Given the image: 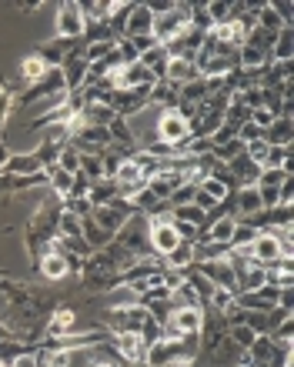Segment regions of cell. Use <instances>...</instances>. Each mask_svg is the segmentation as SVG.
<instances>
[{"instance_id": "11", "label": "cell", "mask_w": 294, "mask_h": 367, "mask_svg": "<svg viewBox=\"0 0 294 367\" xmlns=\"http://www.w3.org/2000/svg\"><path fill=\"white\" fill-rule=\"evenodd\" d=\"M147 107H154V110H174L177 107V87L167 84V80H157V84L151 87Z\"/></svg>"}, {"instance_id": "31", "label": "cell", "mask_w": 294, "mask_h": 367, "mask_svg": "<svg viewBox=\"0 0 294 367\" xmlns=\"http://www.w3.org/2000/svg\"><path fill=\"white\" fill-rule=\"evenodd\" d=\"M234 367H251V364H248V361H244V364H234Z\"/></svg>"}, {"instance_id": "27", "label": "cell", "mask_w": 294, "mask_h": 367, "mask_svg": "<svg viewBox=\"0 0 294 367\" xmlns=\"http://www.w3.org/2000/svg\"><path fill=\"white\" fill-rule=\"evenodd\" d=\"M11 107H14V94H11V87H0V127H4V120H7Z\"/></svg>"}, {"instance_id": "15", "label": "cell", "mask_w": 294, "mask_h": 367, "mask_svg": "<svg viewBox=\"0 0 294 367\" xmlns=\"http://www.w3.org/2000/svg\"><path fill=\"white\" fill-rule=\"evenodd\" d=\"M114 197H117V184L114 181H94L90 184V191H88L90 207H104V204H110Z\"/></svg>"}, {"instance_id": "24", "label": "cell", "mask_w": 294, "mask_h": 367, "mask_svg": "<svg viewBox=\"0 0 294 367\" xmlns=\"http://www.w3.org/2000/svg\"><path fill=\"white\" fill-rule=\"evenodd\" d=\"M254 238H258V230H251V227L238 224V227H234V234H231V240H228V248H251V244H254Z\"/></svg>"}, {"instance_id": "23", "label": "cell", "mask_w": 294, "mask_h": 367, "mask_svg": "<svg viewBox=\"0 0 294 367\" xmlns=\"http://www.w3.org/2000/svg\"><path fill=\"white\" fill-rule=\"evenodd\" d=\"M194 194H197V187H194V184H181V187H177L174 194L167 197V207H171V211H174V207H187L191 201H194Z\"/></svg>"}, {"instance_id": "7", "label": "cell", "mask_w": 294, "mask_h": 367, "mask_svg": "<svg viewBox=\"0 0 294 367\" xmlns=\"http://www.w3.org/2000/svg\"><path fill=\"white\" fill-rule=\"evenodd\" d=\"M151 23H154V14L147 11V4H131L127 23H124V37H147Z\"/></svg>"}, {"instance_id": "10", "label": "cell", "mask_w": 294, "mask_h": 367, "mask_svg": "<svg viewBox=\"0 0 294 367\" xmlns=\"http://www.w3.org/2000/svg\"><path fill=\"white\" fill-rule=\"evenodd\" d=\"M291 141H294V124H291V117L271 120V127L264 130V144H268V147H291Z\"/></svg>"}, {"instance_id": "22", "label": "cell", "mask_w": 294, "mask_h": 367, "mask_svg": "<svg viewBox=\"0 0 294 367\" xmlns=\"http://www.w3.org/2000/svg\"><path fill=\"white\" fill-rule=\"evenodd\" d=\"M261 334H254L251 327H244V324H234V327H228V341H234V344L241 347V351H248L254 341H258Z\"/></svg>"}, {"instance_id": "17", "label": "cell", "mask_w": 294, "mask_h": 367, "mask_svg": "<svg viewBox=\"0 0 294 367\" xmlns=\"http://www.w3.org/2000/svg\"><path fill=\"white\" fill-rule=\"evenodd\" d=\"M67 50H70L67 41H54V43H44V47L37 50V57H41L47 67H61L64 64V57H67Z\"/></svg>"}, {"instance_id": "33", "label": "cell", "mask_w": 294, "mask_h": 367, "mask_svg": "<svg viewBox=\"0 0 294 367\" xmlns=\"http://www.w3.org/2000/svg\"><path fill=\"white\" fill-rule=\"evenodd\" d=\"M0 367H4V364H0Z\"/></svg>"}, {"instance_id": "1", "label": "cell", "mask_w": 294, "mask_h": 367, "mask_svg": "<svg viewBox=\"0 0 294 367\" xmlns=\"http://www.w3.org/2000/svg\"><path fill=\"white\" fill-rule=\"evenodd\" d=\"M147 307L141 304H131V307H110L107 317H104V327L110 334H141V327L147 324Z\"/></svg>"}, {"instance_id": "8", "label": "cell", "mask_w": 294, "mask_h": 367, "mask_svg": "<svg viewBox=\"0 0 294 367\" xmlns=\"http://www.w3.org/2000/svg\"><path fill=\"white\" fill-rule=\"evenodd\" d=\"M197 67H194V60H187V57H171L167 60V70H164V80L167 84H174V87H184V84H191V80H197Z\"/></svg>"}, {"instance_id": "28", "label": "cell", "mask_w": 294, "mask_h": 367, "mask_svg": "<svg viewBox=\"0 0 294 367\" xmlns=\"http://www.w3.org/2000/svg\"><path fill=\"white\" fill-rule=\"evenodd\" d=\"M271 110H264V107H258V110H251V124H254V127L258 130H268L271 127Z\"/></svg>"}, {"instance_id": "3", "label": "cell", "mask_w": 294, "mask_h": 367, "mask_svg": "<svg viewBox=\"0 0 294 367\" xmlns=\"http://www.w3.org/2000/svg\"><path fill=\"white\" fill-rule=\"evenodd\" d=\"M154 134H157V141L167 144V147H181V144L191 141V134H187V120L181 117L177 110H157Z\"/></svg>"}, {"instance_id": "4", "label": "cell", "mask_w": 294, "mask_h": 367, "mask_svg": "<svg viewBox=\"0 0 294 367\" xmlns=\"http://www.w3.org/2000/svg\"><path fill=\"white\" fill-rule=\"evenodd\" d=\"M54 31L61 41H77V37H84V14H80V4H74V0L61 4Z\"/></svg>"}, {"instance_id": "20", "label": "cell", "mask_w": 294, "mask_h": 367, "mask_svg": "<svg viewBox=\"0 0 294 367\" xmlns=\"http://www.w3.org/2000/svg\"><path fill=\"white\" fill-rule=\"evenodd\" d=\"M57 154H61V144H54L51 137H44V141H41V147L33 151V157H37V164L47 171V167H54V164H57Z\"/></svg>"}, {"instance_id": "13", "label": "cell", "mask_w": 294, "mask_h": 367, "mask_svg": "<svg viewBox=\"0 0 294 367\" xmlns=\"http://www.w3.org/2000/svg\"><path fill=\"white\" fill-rule=\"evenodd\" d=\"M291 57H294V31L284 27L271 47V64H291Z\"/></svg>"}, {"instance_id": "21", "label": "cell", "mask_w": 294, "mask_h": 367, "mask_svg": "<svg viewBox=\"0 0 294 367\" xmlns=\"http://www.w3.org/2000/svg\"><path fill=\"white\" fill-rule=\"evenodd\" d=\"M288 177H291V174L281 171V167H261V174H258L254 187H281Z\"/></svg>"}, {"instance_id": "5", "label": "cell", "mask_w": 294, "mask_h": 367, "mask_svg": "<svg viewBox=\"0 0 294 367\" xmlns=\"http://www.w3.org/2000/svg\"><path fill=\"white\" fill-rule=\"evenodd\" d=\"M114 351L124 364H144L147 357V341L141 334H114Z\"/></svg>"}, {"instance_id": "29", "label": "cell", "mask_w": 294, "mask_h": 367, "mask_svg": "<svg viewBox=\"0 0 294 367\" xmlns=\"http://www.w3.org/2000/svg\"><path fill=\"white\" fill-rule=\"evenodd\" d=\"M11 367H37V357H33V347H31V351H23V354L17 357V361H14Z\"/></svg>"}, {"instance_id": "19", "label": "cell", "mask_w": 294, "mask_h": 367, "mask_svg": "<svg viewBox=\"0 0 294 367\" xmlns=\"http://www.w3.org/2000/svg\"><path fill=\"white\" fill-rule=\"evenodd\" d=\"M57 167L67 171V174L80 171V151H77L74 144H64V147H61V154H57Z\"/></svg>"}, {"instance_id": "25", "label": "cell", "mask_w": 294, "mask_h": 367, "mask_svg": "<svg viewBox=\"0 0 294 367\" xmlns=\"http://www.w3.org/2000/svg\"><path fill=\"white\" fill-rule=\"evenodd\" d=\"M114 47H117V43H90L88 50H84V57H88V64H100V60H104Z\"/></svg>"}, {"instance_id": "9", "label": "cell", "mask_w": 294, "mask_h": 367, "mask_svg": "<svg viewBox=\"0 0 294 367\" xmlns=\"http://www.w3.org/2000/svg\"><path fill=\"white\" fill-rule=\"evenodd\" d=\"M74 327H77V314L70 307H61V311L51 314V321L44 327V337H67V334H74Z\"/></svg>"}, {"instance_id": "26", "label": "cell", "mask_w": 294, "mask_h": 367, "mask_svg": "<svg viewBox=\"0 0 294 367\" xmlns=\"http://www.w3.org/2000/svg\"><path fill=\"white\" fill-rule=\"evenodd\" d=\"M88 191H90V181L80 171H77L74 181H70V194H67V197H88Z\"/></svg>"}, {"instance_id": "2", "label": "cell", "mask_w": 294, "mask_h": 367, "mask_svg": "<svg viewBox=\"0 0 294 367\" xmlns=\"http://www.w3.org/2000/svg\"><path fill=\"white\" fill-rule=\"evenodd\" d=\"M187 31V4H174L171 11H164L154 17L151 23V37L157 43H171L174 37H181V33Z\"/></svg>"}, {"instance_id": "16", "label": "cell", "mask_w": 294, "mask_h": 367, "mask_svg": "<svg viewBox=\"0 0 294 367\" xmlns=\"http://www.w3.org/2000/svg\"><path fill=\"white\" fill-rule=\"evenodd\" d=\"M80 227H84V240L90 244V250H100V248H107V244H110V234H107V230H100L90 214L80 220Z\"/></svg>"}, {"instance_id": "6", "label": "cell", "mask_w": 294, "mask_h": 367, "mask_svg": "<svg viewBox=\"0 0 294 367\" xmlns=\"http://www.w3.org/2000/svg\"><path fill=\"white\" fill-rule=\"evenodd\" d=\"M194 270H201L207 281L214 284V287H224V291L234 294V267H231L228 260H204V264H191Z\"/></svg>"}, {"instance_id": "32", "label": "cell", "mask_w": 294, "mask_h": 367, "mask_svg": "<svg viewBox=\"0 0 294 367\" xmlns=\"http://www.w3.org/2000/svg\"><path fill=\"white\" fill-rule=\"evenodd\" d=\"M127 367H147V364H127Z\"/></svg>"}, {"instance_id": "30", "label": "cell", "mask_w": 294, "mask_h": 367, "mask_svg": "<svg viewBox=\"0 0 294 367\" xmlns=\"http://www.w3.org/2000/svg\"><path fill=\"white\" fill-rule=\"evenodd\" d=\"M7 157H11V151L4 147V141H0V171H4V164H7Z\"/></svg>"}, {"instance_id": "12", "label": "cell", "mask_w": 294, "mask_h": 367, "mask_svg": "<svg viewBox=\"0 0 294 367\" xmlns=\"http://www.w3.org/2000/svg\"><path fill=\"white\" fill-rule=\"evenodd\" d=\"M37 171H44L33 154H11L4 164V174H17V177H33Z\"/></svg>"}, {"instance_id": "18", "label": "cell", "mask_w": 294, "mask_h": 367, "mask_svg": "<svg viewBox=\"0 0 294 367\" xmlns=\"http://www.w3.org/2000/svg\"><path fill=\"white\" fill-rule=\"evenodd\" d=\"M44 74H47V64L37 54H31V57H23L21 60V77L27 80V84H37Z\"/></svg>"}, {"instance_id": "14", "label": "cell", "mask_w": 294, "mask_h": 367, "mask_svg": "<svg viewBox=\"0 0 294 367\" xmlns=\"http://www.w3.org/2000/svg\"><path fill=\"white\" fill-rule=\"evenodd\" d=\"M37 267H41V274H44L47 281H61V277L70 274V270H67V260L61 257V254H54V250H47L44 257L37 260Z\"/></svg>"}]
</instances>
